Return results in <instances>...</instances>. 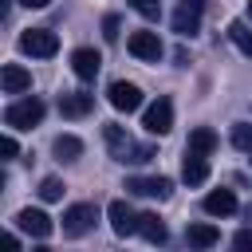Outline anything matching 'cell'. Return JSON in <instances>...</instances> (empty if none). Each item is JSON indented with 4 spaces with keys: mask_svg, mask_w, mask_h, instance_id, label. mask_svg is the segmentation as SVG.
I'll list each match as a JSON object with an SVG mask.
<instances>
[{
    "mask_svg": "<svg viewBox=\"0 0 252 252\" xmlns=\"http://www.w3.org/2000/svg\"><path fill=\"white\" fill-rule=\"evenodd\" d=\"M51 154H55L59 161H75V158L83 154V142H79L75 134H59V138L51 142Z\"/></svg>",
    "mask_w": 252,
    "mask_h": 252,
    "instance_id": "ffe728a7",
    "label": "cell"
},
{
    "mask_svg": "<svg viewBox=\"0 0 252 252\" xmlns=\"http://www.w3.org/2000/svg\"><path fill=\"white\" fill-rule=\"evenodd\" d=\"M248 16H252V0H248Z\"/></svg>",
    "mask_w": 252,
    "mask_h": 252,
    "instance_id": "4dcf8cb0",
    "label": "cell"
},
{
    "mask_svg": "<svg viewBox=\"0 0 252 252\" xmlns=\"http://www.w3.org/2000/svg\"><path fill=\"white\" fill-rule=\"evenodd\" d=\"M39 197L43 201H63V181L59 177H43L39 181Z\"/></svg>",
    "mask_w": 252,
    "mask_h": 252,
    "instance_id": "603a6c76",
    "label": "cell"
},
{
    "mask_svg": "<svg viewBox=\"0 0 252 252\" xmlns=\"http://www.w3.org/2000/svg\"><path fill=\"white\" fill-rule=\"evenodd\" d=\"M106 217H110L114 236H134V232H138V213H134L126 201H110V205H106Z\"/></svg>",
    "mask_w": 252,
    "mask_h": 252,
    "instance_id": "ba28073f",
    "label": "cell"
},
{
    "mask_svg": "<svg viewBox=\"0 0 252 252\" xmlns=\"http://www.w3.org/2000/svg\"><path fill=\"white\" fill-rule=\"evenodd\" d=\"M201 12H205V0H181L177 12H173V32L177 35H197L201 32Z\"/></svg>",
    "mask_w": 252,
    "mask_h": 252,
    "instance_id": "8992f818",
    "label": "cell"
},
{
    "mask_svg": "<svg viewBox=\"0 0 252 252\" xmlns=\"http://www.w3.org/2000/svg\"><path fill=\"white\" fill-rule=\"evenodd\" d=\"M98 67H102V55H98L94 47H75V51H71V71H75L83 83H91V79L98 75Z\"/></svg>",
    "mask_w": 252,
    "mask_h": 252,
    "instance_id": "8fae6325",
    "label": "cell"
},
{
    "mask_svg": "<svg viewBox=\"0 0 252 252\" xmlns=\"http://www.w3.org/2000/svg\"><path fill=\"white\" fill-rule=\"evenodd\" d=\"M232 252H252V228H248V224L232 236Z\"/></svg>",
    "mask_w": 252,
    "mask_h": 252,
    "instance_id": "d4e9b609",
    "label": "cell"
},
{
    "mask_svg": "<svg viewBox=\"0 0 252 252\" xmlns=\"http://www.w3.org/2000/svg\"><path fill=\"white\" fill-rule=\"evenodd\" d=\"M126 189H130L134 197H158V201H165V197L173 193V181H169V177H130Z\"/></svg>",
    "mask_w": 252,
    "mask_h": 252,
    "instance_id": "30bf717a",
    "label": "cell"
},
{
    "mask_svg": "<svg viewBox=\"0 0 252 252\" xmlns=\"http://www.w3.org/2000/svg\"><path fill=\"white\" fill-rule=\"evenodd\" d=\"M0 154H4V158H16V154H20V146H16V138H12V134H4V138H0Z\"/></svg>",
    "mask_w": 252,
    "mask_h": 252,
    "instance_id": "484cf974",
    "label": "cell"
},
{
    "mask_svg": "<svg viewBox=\"0 0 252 252\" xmlns=\"http://www.w3.org/2000/svg\"><path fill=\"white\" fill-rule=\"evenodd\" d=\"M43 114H47V106L39 102V98H16V102H8V110H4V122L12 126V130H32V126H39L43 122Z\"/></svg>",
    "mask_w": 252,
    "mask_h": 252,
    "instance_id": "7a4b0ae2",
    "label": "cell"
},
{
    "mask_svg": "<svg viewBox=\"0 0 252 252\" xmlns=\"http://www.w3.org/2000/svg\"><path fill=\"white\" fill-rule=\"evenodd\" d=\"M94 220H98L94 205L79 201V205H71V209L63 213V236H87V232L94 228Z\"/></svg>",
    "mask_w": 252,
    "mask_h": 252,
    "instance_id": "277c9868",
    "label": "cell"
},
{
    "mask_svg": "<svg viewBox=\"0 0 252 252\" xmlns=\"http://www.w3.org/2000/svg\"><path fill=\"white\" fill-rule=\"evenodd\" d=\"M228 39L236 43V51H240V55H248V59H252V28H248L244 20H232V24H228Z\"/></svg>",
    "mask_w": 252,
    "mask_h": 252,
    "instance_id": "44dd1931",
    "label": "cell"
},
{
    "mask_svg": "<svg viewBox=\"0 0 252 252\" xmlns=\"http://www.w3.org/2000/svg\"><path fill=\"white\" fill-rule=\"evenodd\" d=\"M205 177H209V161L197 158V154H185V161H181V181H185V185H205Z\"/></svg>",
    "mask_w": 252,
    "mask_h": 252,
    "instance_id": "ac0fdd59",
    "label": "cell"
},
{
    "mask_svg": "<svg viewBox=\"0 0 252 252\" xmlns=\"http://www.w3.org/2000/svg\"><path fill=\"white\" fill-rule=\"evenodd\" d=\"M205 213H209V217H228V213H236V193H232V189H213V193L205 197Z\"/></svg>",
    "mask_w": 252,
    "mask_h": 252,
    "instance_id": "e0dca14e",
    "label": "cell"
},
{
    "mask_svg": "<svg viewBox=\"0 0 252 252\" xmlns=\"http://www.w3.org/2000/svg\"><path fill=\"white\" fill-rule=\"evenodd\" d=\"M20 51H24V55H35V59H51V55L59 51V35L47 32V28H28V32L20 35Z\"/></svg>",
    "mask_w": 252,
    "mask_h": 252,
    "instance_id": "3957f363",
    "label": "cell"
},
{
    "mask_svg": "<svg viewBox=\"0 0 252 252\" xmlns=\"http://www.w3.org/2000/svg\"><path fill=\"white\" fill-rule=\"evenodd\" d=\"M142 126L150 130V134H169L173 130V102L169 98H158V102H150L146 106V114H142Z\"/></svg>",
    "mask_w": 252,
    "mask_h": 252,
    "instance_id": "5b68a950",
    "label": "cell"
},
{
    "mask_svg": "<svg viewBox=\"0 0 252 252\" xmlns=\"http://www.w3.org/2000/svg\"><path fill=\"white\" fill-rule=\"evenodd\" d=\"M138 236H146L150 244H161L165 240V224L158 213H138Z\"/></svg>",
    "mask_w": 252,
    "mask_h": 252,
    "instance_id": "d6986e66",
    "label": "cell"
},
{
    "mask_svg": "<svg viewBox=\"0 0 252 252\" xmlns=\"http://www.w3.org/2000/svg\"><path fill=\"white\" fill-rule=\"evenodd\" d=\"M32 252H51V248H32Z\"/></svg>",
    "mask_w": 252,
    "mask_h": 252,
    "instance_id": "f546056e",
    "label": "cell"
},
{
    "mask_svg": "<svg viewBox=\"0 0 252 252\" xmlns=\"http://www.w3.org/2000/svg\"><path fill=\"white\" fill-rule=\"evenodd\" d=\"M16 224H20L24 232L39 236V240H43V236H51V228H55V224H51V217H47L43 209H20V213H16Z\"/></svg>",
    "mask_w": 252,
    "mask_h": 252,
    "instance_id": "7c38bea8",
    "label": "cell"
},
{
    "mask_svg": "<svg viewBox=\"0 0 252 252\" xmlns=\"http://www.w3.org/2000/svg\"><path fill=\"white\" fill-rule=\"evenodd\" d=\"M20 4H24V8H47L51 0H20Z\"/></svg>",
    "mask_w": 252,
    "mask_h": 252,
    "instance_id": "f1b7e54d",
    "label": "cell"
},
{
    "mask_svg": "<svg viewBox=\"0 0 252 252\" xmlns=\"http://www.w3.org/2000/svg\"><path fill=\"white\" fill-rule=\"evenodd\" d=\"M130 8L138 16H146V20H158L161 16V0H130Z\"/></svg>",
    "mask_w": 252,
    "mask_h": 252,
    "instance_id": "cb8c5ba5",
    "label": "cell"
},
{
    "mask_svg": "<svg viewBox=\"0 0 252 252\" xmlns=\"http://www.w3.org/2000/svg\"><path fill=\"white\" fill-rule=\"evenodd\" d=\"M232 146L244 150V154H252V126H248V122H236V126H232Z\"/></svg>",
    "mask_w": 252,
    "mask_h": 252,
    "instance_id": "7402d4cb",
    "label": "cell"
},
{
    "mask_svg": "<svg viewBox=\"0 0 252 252\" xmlns=\"http://www.w3.org/2000/svg\"><path fill=\"white\" fill-rule=\"evenodd\" d=\"M94 110V94L87 91H75V94H59V114L63 118H83Z\"/></svg>",
    "mask_w": 252,
    "mask_h": 252,
    "instance_id": "4fadbf2b",
    "label": "cell"
},
{
    "mask_svg": "<svg viewBox=\"0 0 252 252\" xmlns=\"http://www.w3.org/2000/svg\"><path fill=\"white\" fill-rule=\"evenodd\" d=\"M4 252H20V240H16V236H12V232H8V236H4Z\"/></svg>",
    "mask_w": 252,
    "mask_h": 252,
    "instance_id": "83f0119b",
    "label": "cell"
},
{
    "mask_svg": "<svg viewBox=\"0 0 252 252\" xmlns=\"http://www.w3.org/2000/svg\"><path fill=\"white\" fill-rule=\"evenodd\" d=\"M102 138H106L114 161H130V165H138V161H150V158H154V146H138L118 122H106V126H102Z\"/></svg>",
    "mask_w": 252,
    "mask_h": 252,
    "instance_id": "6da1fadb",
    "label": "cell"
},
{
    "mask_svg": "<svg viewBox=\"0 0 252 252\" xmlns=\"http://www.w3.org/2000/svg\"><path fill=\"white\" fill-rule=\"evenodd\" d=\"M185 240H189V248L205 252V248H213V244L220 240V232H217V224H209V220H197V224H189V228H185Z\"/></svg>",
    "mask_w": 252,
    "mask_h": 252,
    "instance_id": "5bb4252c",
    "label": "cell"
},
{
    "mask_svg": "<svg viewBox=\"0 0 252 252\" xmlns=\"http://www.w3.org/2000/svg\"><path fill=\"white\" fill-rule=\"evenodd\" d=\"M106 98H110V106L122 110V114H134V110L142 106V91H138L134 83H122V79L110 83V94H106Z\"/></svg>",
    "mask_w": 252,
    "mask_h": 252,
    "instance_id": "9c48e42d",
    "label": "cell"
},
{
    "mask_svg": "<svg viewBox=\"0 0 252 252\" xmlns=\"http://www.w3.org/2000/svg\"><path fill=\"white\" fill-rule=\"evenodd\" d=\"M102 35L106 39H118V16H106L102 20Z\"/></svg>",
    "mask_w": 252,
    "mask_h": 252,
    "instance_id": "4316f807",
    "label": "cell"
},
{
    "mask_svg": "<svg viewBox=\"0 0 252 252\" xmlns=\"http://www.w3.org/2000/svg\"><path fill=\"white\" fill-rule=\"evenodd\" d=\"M0 87H4V94H24V91L32 87V75H28L20 63H8V67L0 71Z\"/></svg>",
    "mask_w": 252,
    "mask_h": 252,
    "instance_id": "9a60e30c",
    "label": "cell"
},
{
    "mask_svg": "<svg viewBox=\"0 0 252 252\" xmlns=\"http://www.w3.org/2000/svg\"><path fill=\"white\" fill-rule=\"evenodd\" d=\"M217 150V134L209 130V126H197V130H189V142H185V154H197V158H209Z\"/></svg>",
    "mask_w": 252,
    "mask_h": 252,
    "instance_id": "2e32d148",
    "label": "cell"
},
{
    "mask_svg": "<svg viewBox=\"0 0 252 252\" xmlns=\"http://www.w3.org/2000/svg\"><path fill=\"white\" fill-rule=\"evenodd\" d=\"M126 47H130V55L134 59H146V63H158L161 59V39H158V32H130V39H126Z\"/></svg>",
    "mask_w": 252,
    "mask_h": 252,
    "instance_id": "52a82bcc",
    "label": "cell"
}]
</instances>
